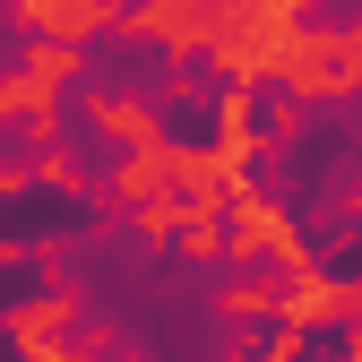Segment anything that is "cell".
<instances>
[{
  "label": "cell",
  "instance_id": "obj_3",
  "mask_svg": "<svg viewBox=\"0 0 362 362\" xmlns=\"http://www.w3.org/2000/svg\"><path fill=\"white\" fill-rule=\"evenodd\" d=\"M61 320H69V293H43V302H26V310H18V345L43 362V354H52V337H61Z\"/></svg>",
  "mask_w": 362,
  "mask_h": 362
},
{
  "label": "cell",
  "instance_id": "obj_5",
  "mask_svg": "<svg viewBox=\"0 0 362 362\" xmlns=\"http://www.w3.org/2000/svg\"><path fill=\"white\" fill-rule=\"evenodd\" d=\"M337 43H345V52H354V61H362V18H354V26H345V35H337Z\"/></svg>",
  "mask_w": 362,
  "mask_h": 362
},
{
  "label": "cell",
  "instance_id": "obj_2",
  "mask_svg": "<svg viewBox=\"0 0 362 362\" xmlns=\"http://www.w3.org/2000/svg\"><path fill=\"white\" fill-rule=\"evenodd\" d=\"M86 112H95V129H104V139H129V147H156V112H147L139 95H95Z\"/></svg>",
  "mask_w": 362,
  "mask_h": 362
},
{
  "label": "cell",
  "instance_id": "obj_4",
  "mask_svg": "<svg viewBox=\"0 0 362 362\" xmlns=\"http://www.w3.org/2000/svg\"><path fill=\"white\" fill-rule=\"evenodd\" d=\"M86 69V52H78V43H35V52H26V78L43 86V95H52V86H69Z\"/></svg>",
  "mask_w": 362,
  "mask_h": 362
},
{
  "label": "cell",
  "instance_id": "obj_1",
  "mask_svg": "<svg viewBox=\"0 0 362 362\" xmlns=\"http://www.w3.org/2000/svg\"><path fill=\"white\" fill-rule=\"evenodd\" d=\"M233 224H242V250H250V242H267L285 267H302V242H293V224H285L276 207H267V199H250V190H242V199H233Z\"/></svg>",
  "mask_w": 362,
  "mask_h": 362
}]
</instances>
